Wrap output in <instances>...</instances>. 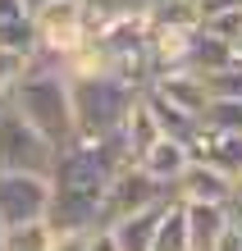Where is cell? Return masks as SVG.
Instances as JSON below:
<instances>
[{
  "label": "cell",
  "mask_w": 242,
  "mask_h": 251,
  "mask_svg": "<svg viewBox=\"0 0 242 251\" xmlns=\"http://www.w3.org/2000/svg\"><path fill=\"white\" fill-rule=\"evenodd\" d=\"M92 233L96 228H55L51 251H92Z\"/></svg>",
  "instance_id": "19"
},
{
  "label": "cell",
  "mask_w": 242,
  "mask_h": 251,
  "mask_svg": "<svg viewBox=\"0 0 242 251\" xmlns=\"http://www.w3.org/2000/svg\"><path fill=\"white\" fill-rule=\"evenodd\" d=\"M119 137H124V151H128V160H133V165L142 160V151H146V146L156 142V137H164L160 119L151 114V105H146L142 96H137V105L128 110V119H124V128H119Z\"/></svg>",
  "instance_id": "13"
},
{
  "label": "cell",
  "mask_w": 242,
  "mask_h": 251,
  "mask_svg": "<svg viewBox=\"0 0 242 251\" xmlns=\"http://www.w3.org/2000/svg\"><path fill=\"white\" fill-rule=\"evenodd\" d=\"M55 160H59V146L46 137V132H37L9 100H0V169L46 174V178H51Z\"/></svg>",
  "instance_id": "3"
},
{
  "label": "cell",
  "mask_w": 242,
  "mask_h": 251,
  "mask_svg": "<svg viewBox=\"0 0 242 251\" xmlns=\"http://www.w3.org/2000/svg\"><path fill=\"white\" fill-rule=\"evenodd\" d=\"M156 0H87V23H110V19H128V14H151Z\"/></svg>",
  "instance_id": "16"
},
{
  "label": "cell",
  "mask_w": 242,
  "mask_h": 251,
  "mask_svg": "<svg viewBox=\"0 0 242 251\" xmlns=\"http://www.w3.org/2000/svg\"><path fill=\"white\" fill-rule=\"evenodd\" d=\"M151 92H160L164 100H169L174 110H183L188 119L201 124L206 119V110H210V87H206V73H196V69H174V73H156L151 78Z\"/></svg>",
  "instance_id": "8"
},
{
  "label": "cell",
  "mask_w": 242,
  "mask_h": 251,
  "mask_svg": "<svg viewBox=\"0 0 242 251\" xmlns=\"http://www.w3.org/2000/svg\"><path fill=\"white\" fill-rule=\"evenodd\" d=\"M188 151H192V160H206V165H215L233 178L242 169V128H219V124L201 119L188 132Z\"/></svg>",
  "instance_id": "7"
},
{
  "label": "cell",
  "mask_w": 242,
  "mask_h": 251,
  "mask_svg": "<svg viewBox=\"0 0 242 251\" xmlns=\"http://www.w3.org/2000/svg\"><path fill=\"white\" fill-rule=\"evenodd\" d=\"M169 197H174L169 183L151 178V174L137 169V165H124L110 178V192H105V219H101V224H110V219H119V215H133V210H142V205L169 201Z\"/></svg>",
  "instance_id": "6"
},
{
  "label": "cell",
  "mask_w": 242,
  "mask_h": 251,
  "mask_svg": "<svg viewBox=\"0 0 242 251\" xmlns=\"http://www.w3.org/2000/svg\"><path fill=\"white\" fill-rule=\"evenodd\" d=\"M233 210H242V169L233 174Z\"/></svg>",
  "instance_id": "24"
},
{
  "label": "cell",
  "mask_w": 242,
  "mask_h": 251,
  "mask_svg": "<svg viewBox=\"0 0 242 251\" xmlns=\"http://www.w3.org/2000/svg\"><path fill=\"white\" fill-rule=\"evenodd\" d=\"M174 197L183 201H224L233 205V178L215 165H206V160H188V169L174 178Z\"/></svg>",
  "instance_id": "9"
},
{
  "label": "cell",
  "mask_w": 242,
  "mask_h": 251,
  "mask_svg": "<svg viewBox=\"0 0 242 251\" xmlns=\"http://www.w3.org/2000/svg\"><path fill=\"white\" fill-rule=\"evenodd\" d=\"M192 5H196V14L206 19V14H219V9H238L242 0H192Z\"/></svg>",
  "instance_id": "23"
},
{
  "label": "cell",
  "mask_w": 242,
  "mask_h": 251,
  "mask_svg": "<svg viewBox=\"0 0 242 251\" xmlns=\"http://www.w3.org/2000/svg\"><path fill=\"white\" fill-rule=\"evenodd\" d=\"M32 23H37V46L51 50V55H69L92 32V23H87V0H41L32 9Z\"/></svg>",
  "instance_id": "4"
},
{
  "label": "cell",
  "mask_w": 242,
  "mask_h": 251,
  "mask_svg": "<svg viewBox=\"0 0 242 251\" xmlns=\"http://www.w3.org/2000/svg\"><path fill=\"white\" fill-rule=\"evenodd\" d=\"M51 219H27V224H14L5 228V238H0V251H51Z\"/></svg>",
  "instance_id": "15"
},
{
  "label": "cell",
  "mask_w": 242,
  "mask_h": 251,
  "mask_svg": "<svg viewBox=\"0 0 242 251\" xmlns=\"http://www.w3.org/2000/svg\"><path fill=\"white\" fill-rule=\"evenodd\" d=\"M156 5H183V0H156Z\"/></svg>",
  "instance_id": "25"
},
{
  "label": "cell",
  "mask_w": 242,
  "mask_h": 251,
  "mask_svg": "<svg viewBox=\"0 0 242 251\" xmlns=\"http://www.w3.org/2000/svg\"><path fill=\"white\" fill-rule=\"evenodd\" d=\"M188 160H192L188 142H183V137H174V132H164V137H156V142L142 151L137 169H146L151 178H160V183H169V187H174V178L188 169Z\"/></svg>",
  "instance_id": "11"
},
{
  "label": "cell",
  "mask_w": 242,
  "mask_h": 251,
  "mask_svg": "<svg viewBox=\"0 0 242 251\" xmlns=\"http://www.w3.org/2000/svg\"><path fill=\"white\" fill-rule=\"evenodd\" d=\"M32 5L27 0H0V23H14V19H27Z\"/></svg>",
  "instance_id": "22"
},
{
  "label": "cell",
  "mask_w": 242,
  "mask_h": 251,
  "mask_svg": "<svg viewBox=\"0 0 242 251\" xmlns=\"http://www.w3.org/2000/svg\"><path fill=\"white\" fill-rule=\"evenodd\" d=\"M206 124H219V128H242V100H210Z\"/></svg>",
  "instance_id": "20"
},
{
  "label": "cell",
  "mask_w": 242,
  "mask_h": 251,
  "mask_svg": "<svg viewBox=\"0 0 242 251\" xmlns=\"http://www.w3.org/2000/svg\"><path fill=\"white\" fill-rule=\"evenodd\" d=\"M151 251H192V233H188V215H183V201L169 197L160 215V228H156V242Z\"/></svg>",
  "instance_id": "14"
},
{
  "label": "cell",
  "mask_w": 242,
  "mask_h": 251,
  "mask_svg": "<svg viewBox=\"0 0 242 251\" xmlns=\"http://www.w3.org/2000/svg\"><path fill=\"white\" fill-rule=\"evenodd\" d=\"M51 215V178L46 174H14L0 169V224H27Z\"/></svg>",
  "instance_id": "5"
},
{
  "label": "cell",
  "mask_w": 242,
  "mask_h": 251,
  "mask_svg": "<svg viewBox=\"0 0 242 251\" xmlns=\"http://www.w3.org/2000/svg\"><path fill=\"white\" fill-rule=\"evenodd\" d=\"M183 201V197H178ZM183 215H188V233H192V251H210V242L229 228L233 219V205L224 201H183Z\"/></svg>",
  "instance_id": "12"
},
{
  "label": "cell",
  "mask_w": 242,
  "mask_h": 251,
  "mask_svg": "<svg viewBox=\"0 0 242 251\" xmlns=\"http://www.w3.org/2000/svg\"><path fill=\"white\" fill-rule=\"evenodd\" d=\"M233 215H238V228H242V210H233Z\"/></svg>",
  "instance_id": "26"
},
{
  "label": "cell",
  "mask_w": 242,
  "mask_h": 251,
  "mask_svg": "<svg viewBox=\"0 0 242 251\" xmlns=\"http://www.w3.org/2000/svg\"><path fill=\"white\" fill-rule=\"evenodd\" d=\"M164 205L169 201H156V205H142V210H133V215H119L110 219V238L119 251H151V242H156V228H160V215H164Z\"/></svg>",
  "instance_id": "10"
},
{
  "label": "cell",
  "mask_w": 242,
  "mask_h": 251,
  "mask_svg": "<svg viewBox=\"0 0 242 251\" xmlns=\"http://www.w3.org/2000/svg\"><path fill=\"white\" fill-rule=\"evenodd\" d=\"M0 238H5V224H0Z\"/></svg>",
  "instance_id": "27"
},
{
  "label": "cell",
  "mask_w": 242,
  "mask_h": 251,
  "mask_svg": "<svg viewBox=\"0 0 242 251\" xmlns=\"http://www.w3.org/2000/svg\"><path fill=\"white\" fill-rule=\"evenodd\" d=\"M27 64H32V55L27 50H14V46H0V100H9V92L23 82Z\"/></svg>",
  "instance_id": "17"
},
{
  "label": "cell",
  "mask_w": 242,
  "mask_h": 251,
  "mask_svg": "<svg viewBox=\"0 0 242 251\" xmlns=\"http://www.w3.org/2000/svg\"><path fill=\"white\" fill-rule=\"evenodd\" d=\"M206 87L215 100H242V64H229V69H215L206 73Z\"/></svg>",
  "instance_id": "18"
},
{
  "label": "cell",
  "mask_w": 242,
  "mask_h": 251,
  "mask_svg": "<svg viewBox=\"0 0 242 251\" xmlns=\"http://www.w3.org/2000/svg\"><path fill=\"white\" fill-rule=\"evenodd\" d=\"M9 105L19 110L37 132H46L55 146H69L73 142V96H69L64 55H51V50L37 46L23 82L9 92Z\"/></svg>",
  "instance_id": "1"
},
{
  "label": "cell",
  "mask_w": 242,
  "mask_h": 251,
  "mask_svg": "<svg viewBox=\"0 0 242 251\" xmlns=\"http://www.w3.org/2000/svg\"><path fill=\"white\" fill-rule=\"evenodd\" d=\"M210 251H242V228H238V215L229 219V228H224L219 238L210 242Z\"/></svg>",
  "instance_id": "21"
},
{
  "label": "cell",
  "mask_w": 242,
  "mask_h": 251,
  "mask_svg": "<svg viewBox=\"0 0 242 251\" xmlns=\"http://www.w3.org/2000/svg\"><path fill=\"white\" fill-rule=\"evenodd\" d=\"M69 96H73V142H101L124 128L142 87L119 78L114 69H96V73H69Z\"/></svg>",
  "instance_id": "2"
}]
</instances>
